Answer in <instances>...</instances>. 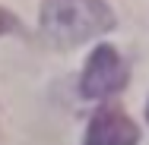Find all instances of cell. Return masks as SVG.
I'll return each instance as SVG.
<instances>
[{
    "label": "cell",
    "instance_id": "cell-1",
    "mask_svg": "<svg viewBox=\"0 0 149 145\" xmlns=\"http://www.w3.org/2000/svg\"><path fill=\"white\" fill-rule=\"evenodd\" d=\"M114 25L105 0H45L41 32L54 47H76Z\"/></svg>",
    "mask_w": 149,
    "mask_h": 145
},
{
    "label": "cell",
    "instance_id": "cell-2",
    "mask_svg": "<svg viewBox=\"0 0 149 145\" xmlns=\"http://www.w3.org/2000/svg\"><path fill=\"white\" fill-rule=\"evenodd\" d=\"M127 63L120 60V54L111 44H98L92 51L89 63L83 69V79H79V91L86 98H108L127 85Z\"/></svg>",
    "mask_w": 149,
    "mask_h": 145
},
{
    "label": "cell",
    "instance_id": "cell-3",
    "mask_svg": "<svg viewBox=\"0 0 149 145\" xmlns=\"http://www.w3.org/2000/svg\"><path fill=\"white\" fill-rule=\"evenodd\" d=\"M140 129L118 104L98 107L86 129V145H136Z\"/></svg>",
    "mask_w": 149,
    "mask_h": 145
},
{
    "label": "cell",
    "instance_id": "cell-4",
    "mask_svg": "<svg viewBox=\"0 0 149 145\" xmlns=\"http://www.w3.org/2000/svg\"><path fill=\"white\" fill-rule=\"evenodd\" d=\"M13 29H16V19H13L10 13L0 10V35H3V32H13Z\"/></svg>",
    "mask_w": 149,
    "mask_h": 145
},
{
    "label": "cell",
    "instance_id": "cell-5",
    "mask_svg": "<svg viewBox=\"0 0 149 145\" xmlns=\"http://www.w3.org/2000/svg\"><path fill=\"white\" fill-rule=\"evenodd\" d=\"M146 117H149V111H146Z\"/></svg>",
    "mask_w": 149,
    "mask_h": 145
}]
</instances>
